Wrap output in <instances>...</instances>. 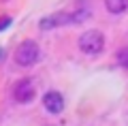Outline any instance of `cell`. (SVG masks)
<instances>
[{"label": "cell", "instance_id": "6da1fadb", "mask_svg": "<svg viewBox=\"0 0 128 126\" xmlns=\"http://www.w3.org/2000/svg\"><path fill=\"white\" fill-rule=\"evenodd\" d=\"M38 58H41V47L34 43V41H22L19 43V47L15 49V64H19V66L24 68H30L34 66V64L38 62Z\"/></svg>", "mask_w": 128, "mask_h": 126}, {"label": "cell", "instance_id": "7a4b0ae2", "mask_svg": "<svg viewBox=\"0 0 128 126\" xmlns=\"http://www.w3.org/2000/svg\"><path fill=\"white\" fill-rule=\"evenodd\" d=\"M90 17V11H75V13H54L49 17L41 19V30H54L56 26L64 24H81L83 19Z\"/></svg>", "mask_w": 128, "mask_h": 126}, {"label": "cell", "instance_id": "3957f363", "mask_svg": "<svg viewBox=\"0 0 128 126\" xmlns=\"http://www.w3.org/2000/svg\"><path fill=\"white\" fill-rule=\"evenodd\" d=\"M79 49L86 56H98L105 49V36L100 30H86L79 36Z\"/></svg>", "mask_w": 128, "mask_h": 126}, {"label": "cell", "instance_id": "277c9868", "mask_svg": "<svg viewBox=\"0 0 128 126\" xmlns=\"http://www.w3.org/2000/svg\"><path fill=\"white\" fill-rule=\"evenodd\" d=\"M34 96H36V88H34V81L30 77H24V79H19L13 86V100L15 103L28 105L34 100Z\"/></svg>", "mask_w": 128, "mask_h": 126}, {"label": "cell", "instance_id": "5b68a950", "mask_svg": "<svg viewBox=\"0 0 128 126\" xmlns=\"http://www.w3.org/2000/svg\"><path fill=\"white\" fill-rule=\"evenodd\" d=\"M64 105H66L64 103V96H62V92H58V90H49L43 96V107H45L51 115H60V113L64 111Z\"/></svg>", "mask_w": 128, "mask_h": 126}, {"label": "cell", "instance_id": "8992f818", "mask_svg": "<svg viewBox=\"0 0 128 126\" xmlns=\"http://www.w3.org/2000/svg\"><path fill=\"white\" fill-rule=\"evenodd\" d=\"M105 7L109 13L113 15H122L124 11L128 9V0H105Z\"/></svg>", "mask_w": 128, "mask_h": 126}, {"label": "cell", "instance_id": "52a82bcc", "mask_svg": "<svg viewBox=\"0 0 128 126\" xmlns=\"http://www.w3.org/2000/svg\"><path fill=\"white\" fill-rule=\"evenodd\" d=\"M115 58H118V64H120V66L128 71V47H122V49L118 51V56H115Z\"/></svg>", "mask_w": 128, "mask_h": 126}, {"label": "cell", "instance_id": "ba28073f", "mask_svg": "<svg viewBox=\"0 0 128 126\" xmlns=\"http://www.w3.org/2000/svg\"><path fill=\"white\" fill-rule=\"evenodd\" d=\"M9 24H11V19H9V17H6V19H2V22H0V30H2V28H6Z\"/></svg>", "mask_w": 128, "mask_h": 126}]
</instances>
